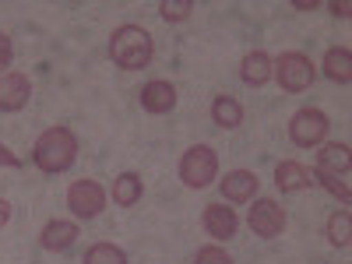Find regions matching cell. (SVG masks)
<instances>
[{
	"instance_id": "obj_1",
	"label": "cell",
	"mask_w": 352,
	"mask_h": 264,
	"mask_svg": "<svg viewBox=\"0 0 352 264\" xmlns=\"http://www.w3.org/2000/svg\"><path fill=\"white\" fill-rule=\"evenodd\" d=\"M78 159V138L71 127H50L39 134L36 141V148H32V162L46 173V176H56V173H64L71 169Z\"/></svg>"
},
{
	"instance_id": "obj_2",
	"label": "cell",
	"mask_w": 352,
	"mask_h": 264,
	"mask_svg": "<svg viewBox=\"0 0 352 264\" xmlns=\"http://www.w3.org/2000/svg\"><path fill=\"white\" fill-rule=\"evenodd\" d=\"M152 53H155L152 36L144 32L141 25H120V28L109 36V56H113V64L124 67V71L148 67V64H152Z\"/></svg>"
},
{
	"instance_id": "obj_3",
	"label": "cell",
	"mask_w": 352,
	"mask_h": 264,
	"mask_svg": "<svg viewBox=\"0 0 352 264\" xmlns=\"http://www.w3.org/2000/svg\"><path fill=\"white\" fill-rule=\"evenodd\" d=\"M215 176H219V155L208 148V144H194V148L184 152V159H180V180L190 190L208 187Z\"/></svg>"
},
{
	"instance_id": "obj_4",
	"label": "cell",
	"mask_w": 352,
	"mask_h": 264,
	"mask_svg": "<svg viewBox=\"0 0 352 264\" xmlns=\"http://www.w3.org/2000/svg\"><path fill=\"white\" fill-rule=\"evenodd\" d=\"M314 64H310V56H303V53H296V50H292V53H282L278 56V60L272 64V78L285 88V92H292V96H296V92H307V88L314 85Z\"/></svg>"
},
{
	"instance_id": "obj_5",
	"label": "cell",
	"mask_w": 352,
	"mask_h": 264,
	"mask_svg": "<svg viewBox=\"0 0 352 264\" xmlns=\"http://www.w3.org/2000/svg\"><path fill=\"white\" fill-rule=\"evenodd\" d=\"M328 127H331L328 116L320 109H314V106H307L289 120V138H292L296 148H314V144H320L328 138Z\"/></svg>"
},
{
	"instance_id": "obj_6",
	"label": "cell",
	"mask_w": 352,
	"mask_h": 264,
	"mask_svg": "<svg viewBox=\"0 0 352 264\" xmlns=\"http://www.w3.org/2000/svg\"><path fill=\"white\" fill-rule=\"evenodd\" d=\"M247 222H250V229H254V236L275 240V236H282V229H285V212L278 208V201L257 197L254 208H250V215H247Z\"/></svg>"
},
{
	"instance_id": "obj_7",
	"label": "cell",
	"mask_w": 352,
	"mask_h": 264,
	"mask_svg": "<svg viewBox=\"0 0 352 264\" xmlns=\"http://www.w3.org/2000/svg\"><path fill=\"white\" fill-rule=\"evenodd\" d=\"M67 208L78 215V219H96L102 208H106V190L102 184L96 180H78L67 187Z\"/></svg>"
},
{
	"instance_id": "obj_8",
	"label": "cell",
	"mask_w": 352,
	"mask_h": 264,
	"mask_svg": "<svg viewBox=\"0 0 352 264\" xmlns=\"http://www.w3.org/2000/svg\"><path fill=\"white\" fill-rule=\"evenodd\" d=\"M32 99V81L18 71L0 74V113H18Z\"/></svg>"
},
{
	"instance_id": "obj_9",
	"label": "cell",
	"mask_w": 352,
	"mask_h": 264,
	"mask_svg": "<svg viewBox=\"0 0 352 264\" xmlns=\"http://www.w3.org/2000/svg\"><path fill=\"white\" fill-rule=\"evenodd\" d=\"M204 232L215 240H229V236H236V229H240V219L232 208H226V204H204Z\"/></svg>"
},
{
	"instance_id": "obj_10",
	"label": "cell",
	"mask_w": 352,
	"mask_h": 264,
	"mask_svg": "<svg viewBox=\"0 0 352 264\" xmlns=\"http://www.w3.org/2000/svg\"><path fill=\"white\" fill-rule=\"evenodd\" d=\"M310 184H314V173H310L303 162H296V159H285V162H278V166H275V187H278L282 194L307 190Z\"/></svg>"
},
{
	"instance_id": "obj_11",
	"label": "cell",
	"mask_w": 352,
	"mask_h": 264,
	"mask_svg": "<svg viewBox=\"0 0 352 264\" xmlns=\"http://www.w3.org/2000/svg\"><path fill=\"white\" fill-rule=\"evenodd\" d=\"M219 190H222L226 201H236V204L254 201L257 197V176L250 169H232V173H226V180L219 184Z\"/></svg>"
},
{
	"instance_id": "obj_12",
	"label": "cell",
	"mask_w": 352,
	"mask_h": 264,
	"mask_svg": "<svg viewBox=\"0 0 352 264\" xmlns=\"http://www.w3.org/2000/svg\"><path fill=\"white\" fill-rule=\"evenodd\" d=\"M74 240H78V226L67 222V219H53V222H46L43 232H39V243H43L46 250H67Z\"/></svg>"
},
{
	"instance_id": "obj_13",
	"label": "cell",
	"mask_w": 352,
	"mask_h": 264,
	"mask_svg": "<svg viewBox=\"0 0 352 264\" xmlns=\"http://www.w3.org/2000/svg\"><path fill=\"white\" fill-rule=\"evenodd\" d=\"M141 106L148 113H169L176 106V88L169 81H148L141 88Z\"/></svg>"
},
{
	"instance_id": "obj_14",
	"label": "cell",
	"mask_w": 352,
	"mask_h": 264,
	"mask_svg": "<svg viewBox=\"0 0 352 264\" xmlns=\"http://www.w3.org/2000/svg\"><path fill=\"white\" fill-rule=\"evenodd\" d=\"M240 78H243L247 85H254V88L268 85V81H272V56L264 53V50L247 53V56H243V71H240Z\"/></svg>"
},
{
	"instance_id": "obj_15",
	"label": "cell",
	"mask_w": 352,
	"mask_h": 264,
	"mask_svg": "<svg viewBox=\"0 0 352 264\" xmlns=\"http://www.w3.org/2000/svg\"><path fill=\"white\" fill-rule=\"evenodd\" d=\"M317 173H331V176H345L349 173V144H324L317 152Z\"/></svg>"
},
{
	"instance_id": "obj_16",
	"label": "cell",
	"mask_w": 352,
	"mask_h": 264,
	"mask_svg": "<svg viewBox=\"0 0 352 264\" xmlns=\"http://www.w3.org/2000/svg\"><path fill=\"white\" fill-rule=\"evenodd\" d=\"M144 194V184H141V176L138 173H120L113 180V201L120 204V208H131V204H138Z\"/></svg>"
},
{
	"instance_id": "obj_17",
	"label": "cell",
	"mask_w": 352,
	"mask_h": 264,
	"mask_svg": "<svg viewBox=\"0 0 352 264\" xmlns=\"http://www.w3.org/2000/svg\"><path fill=\"white\" fill-rule=\"evenodd\" d=\"M324 74L338 85H349L352 81V53L345 46H331L324 53Z\"/></svg>"
},
{
	"instance_id": "obj_18",
	"label": "cell",
	"mask_w": 352,
	"mask_h": 264,
	"mask_svg": "<svg viewBox=\"0 0 352 264\" xmlns=\"http://www.w3.org/2000/svg\"><path fill=\"white\" fill-rule=\"evenodd\" d=\"M212 120H215L219 127H226V131L240 127V124H243V106L232 99V96H219V99L212 102Z\"/></svg>"
},
{
	"instance_id": "obj_19",
	"label": "cell",
	"mask_w": 352,
	"mask_h": 264,
	"mask_svg": "<svg viewBox=\"0 0 352 264\" xmlns=\"http://www.w3.org/2000/svg\"><path fill=\"white\" fill-rule=\"evenodd\" d=\"M328 243L331 247H349L352 243V215L345 208L331 212V219H328Z\"/></svg>"
},
{
	"instance_id": "obj_20",
	"label": "cell",
	"mask_w": 352,
	"mask_h": 264,
	"mask_svg": "<svg viewBox=\"0 0 352 264\" xmlns=\"http://www.w3.org/2000/svg\"><path fill=\"white\" fill-rule=\"evenodd\" d=\"M85 264H127V254L113 243H96L85 250Z\"/></svg>"
},
{
	"instance_id": "obj_21",
	"label": "cell",
	"mask_w": 352,
	"mask_h": 264,
	"mask_svg": "<svg viewBox=\"0 0 352 264\" xmlns=\"http://www.w3.org/2000/svg\"><path fill=\"white\" fill-rule=\"evenodd\" d=\"M314 180H317L320 187H324L328 194H335L342 204H349V201H352V187L345 184V176H331V173H317V169H314Z\"/></svg>"
},
{
	"instance_id": "obj_22",
	"label": "cell",
	"mask_w": 352,
	"mask_h": 264,
	"mask_svg": "<svg viewBox=\"0 0 352 264\" xmlns=\"http://www.w3.org/2000/svg\"><path fill=\"white\" fill-rule=\"evenodd\" d=\"M190 11H194V0H162L159 4V14L166 21H184Z\"/></svg>"
},
{
	"instance_id": "obj_23",
	"label": "cell",
	"mask_w": 352,
	"mask_h": 264,
	"mask_svg": "<svg viewBox=\"0 0 352 264\" xmlns=\"http://www.w3.org/2000/svg\"><path fill=\"white\" fill-rule=\"evenodd\" d=\"M194 264H232V257L222 250V247H201Z\"/></svg>"
},
{
	"instance_id": "obj_24",
	"label": "cell",
	"mask_w": 352,
	"mask_h": 264,
	"mask_svg": "<svg viewBox=\"0 0 352 264\" xmlns=\"http://www.w3.org/2000/svg\"><path fill=\"white\" fill-rule=\"evenodd\" d=\"M11 60H14V46H11V39L4 32H0V74H8Z\"/></svg>"
},
{
	"instance_id": "obj_25",
	"label": "cell",
	"mask_w": 352,
	"mask_h": 264,
	"mask_svg": "<svg viewBox=\"0 0 352 264\" xmlns=\"http://www.w3.org/2000/svg\"><path fill=\"white\" fill-rule=\"evenodd\" d=\"M0 166H11V169H18V166H21V159L8 148V144H0Z\"/></svg>"
},
{
	"instance_id": "obj_26",
	"label": "cell",
	"mask_w": 352,
	"mask_h": 264,
	"mask_svg": "<svg viewBox=\"0 0 352 264\" xmlns=\"http://www.w3.org/2000/svg\"><path fill=\"white\" fill-rule=\"evenodd\" d=\"M11 222V201H4V197H0V229H4Z\"/></svg>"
},
{
	"instance_id": "obj_27",
	"label": "cell",
	"mask_w": 352,
	"mask_h": 264,
	"mask_svg": "<svg viewBox=\"0 0 352 264\" xmlns=\"http://www.w3.org/2000/svg\"><path fill=\"white\" fill-rule=\"evenodd\" d=\"M331 11H335L338 18H349V11H352V4H349V0H335V4H331Z\"/></svg>"
},
{
	"instance_id": "obj_28",
	"label": "cell",
	"mask_w": 352,
	"mask_h": 264,
	"mask_svg": "<svg viewBox=\"0 0 352 264\" xmlns=\"http://www.w3.org/2000/svg\"><path fill=\"white\" fill-rule=\"evenodd\" d=\"M292 8H296V11H314V0H310V4H307V0H296Z\"/></svg>"
}]
</instances>
